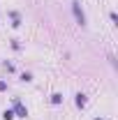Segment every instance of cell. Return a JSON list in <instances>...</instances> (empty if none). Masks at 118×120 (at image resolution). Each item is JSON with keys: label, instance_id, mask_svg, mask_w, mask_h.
<instances>
[{"label": "cell", "instance_id": "obj_1", "mask_svg": "<svg viewBox=\"0 0 118 120\" xmlns=\"http://www.w3.org/2000/svg\"><path fill=\"white\" fill-rule=\"evenodd\" d=\"M72 12H74V16H76V23H79V26H86V16H83V12H81V7H79L76 0L72 2Z\"/></svg>", "mask_w": 118, "mask_h": 120}, {"label": "cell", "instance_id": "obj_2", "mask_svg": "<svg viewBox=\"0 0 118 120\" xmlns=\"http://www.w3.org/2000/svg\"><path fill=\"white\" fill-rule=\"evenodd\" d=\"M76 104H79V106L86 104V97H83V95H79V97H76Z\"/></svg>", "mask_w": 118, "mask_h": 120}]
</instances>
